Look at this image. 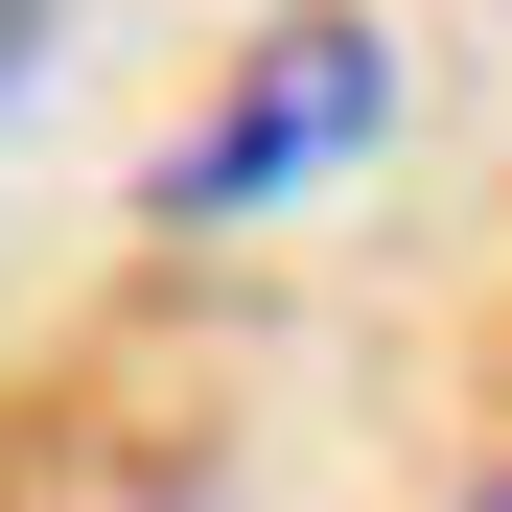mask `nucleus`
Returning <instances> with one entry per match:
<instances>
[{
	"mask_svg": "<svg viewBox=\"0 0 512 512\" xmlns=\"http://www.w3.org/2000/svg\"><path fill=\"white\" fill-rule=\"evenodd\" d=\"M373 117H396V47L350 24V0H303V24H256V70L163 140V210L187 233H256L280 187H326V163H373Z\"/></svg>",
	"mask_w": 512,
	"mask_h": 512,
	"instance_id": "obj_1",
	"label": "nucleus"
},
{
	"mask_svg": "<svg viewBox=\"0 0 512 512\" xmlns=\"http://www.w3.org/2000/svg\"><path fill=\"white\" fill-rule=\"evenodd\" d=\"M47 24H70V0H0V94H24V70H47Z\"/></svg>",
	"mask_w": 512,
	"mask_h": 512,
	"instance_id": "obj_2",
	"label": "nucleus"
},
{
	"mask_svg": "<svg viewBox=\"0 0 512 512\" xmlns=\"http://www.w3.org/2000/svg\"><path fill=\"white\" fill-rule=\"evenodd\" d=\"M466 512H512V466H489V489H466Z\"/></svg>",
	"mask_w": 512,
	"mask_h": 512,
	"instance_id": "obj_3",
	"label": "nucleus"
}]
</instances>
